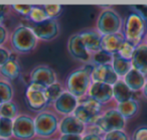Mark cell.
Segmentation results:
<instances>
[{
    "label": "cell",
    "instance_id": "cell-21",
    "mask_svg": "<svg viewBox=\"0 0 147 140\" xmlns=\"http://www.w3.org/2000/svg\"><path fill=\"white\" fill-rule=\"evenodd\" d=\"M0 75L7 81H14L20 76V66L16 59V55L12 53L10 60L0 68Z\"/></svg>",
    "mask_w": 147,
    "mask_h": 140
},
{
    "label": "cell",
    "instance_id": "cell-47",
    "mask_svg": "<svg viewBox=\"0 0 147 140\" xmlns=\"http://www.w3.org/2000/svg\"><path fill=\"white\" fill-rule=\"evenodd\" d=\"M0 119H1V117H0Z\"/></svg>",
    "mask_w": 147,
    "mask_h": 140
},
{
    "label": "cell",
    "instance_id": "cell-36",
    "mask_svg": "<svg viewBox=\"0 0 147 140\" xmlns=\"http://www.w3.org/2000/svg\"><path fill=\"white\" fill-rule=\"evenodd\" d=\"M13 53H11L8 49L4 47H0V68L7 63L10 60Z\"/></svg>",
    "mask_w": 147,
    "mask_h": 140
},
{
    "label": "cell",
    "instance_id": "cell-23",
    "mask_svg": "<svg viewBox=\"0 0 147 140\" xmlns=\"http://www.w3.org/2000/svg\"><path fill=\"white\" fill-rule=\"evenodd\" d=\"M115 108L118 110L119 113L125 119L128 120L135 117L138 114L139 109H140V105H139V102L136 99H131L129 101L123 102V103L116 104V107Z\"/></svg>",
    "mask_w": 147,
    "mask_h": 140
},
{
    "label": "cell",
    "instance_id": "cell-5",
    "mask_svg": "<svg viewBox=\"0 0 147 140\" xmlns=\"http://www.w3.org/2000/svg\"><path fill=\"white\" fill-rule=\"evenodd\" d=\"M34 120L35 134L40 138H51L59 131V120L57 114L49 110L37 113Z\"/></svg>",
    "mask_w": 147,
    "mask_h": 140
},
{
    "label": "cell",
    "instance_id": "cell-7",
    "mask_svg": "<svg viewBox=\"0 0 147 140\" xmlns=\"http://www.w3.org/2000/svg\"><path fill=\"white\" fill-rule=\"evenodd\" d=\"M25 104L30 111L35 113H40L47 110V107L49 106L47 97V88L29 83L25 92Z\"/></svg>",
    "mask_w": 147,
    "mask_h": 140
},
{
    "label": "cell",
    "instance_id": "cell-40",
    "mask_svg": "<svg viewBox=\"0 0 147 140\" xmlns=\"http://www.w3.org/2000/svg\"><path fill=\"white\" fill-rule=\"evenodd\" d=\"M10 6H6V5H0V25L3 24V21H4V17L6 14V10Z\"/></svg>",
    "mask_w": 147,
    "mask_h": 140
},
{
    "label": "cell",
    "instance_id": "cell-25",
    "mask_svg": "<svg viewBox=\"0 0 147 140\" xmlns=\"http://www.w3.org/2000/svg\"><path fill=\"white\" fill-rule=\"evenodd\" d=\"M27 19L30 21L31 24H37V23H41L51 18L47 14L42 5H33Z\"/></svg>",
    "mask_w": 147,
    "mask_h": 140
},
{
    "label": "cell",
    "instance_id": "cell-3",
    "mask_svg": "<svg viewBox=\"0 0 147 140\" xmlns=\"http://www.w3.org/2000/svg\"><path fill=\"white\" fill-rule=\"evenodd\" d=\"M92 83L91 73L83 67L73 71L67 76L65 81V90L79 100H82L88 96Z\"/></svg>",
    "mask_w": 147,
    "mask_h": 140
},
{
    "label": "cell",
    "instance_id": "cell-8",
    "mask_svg": "<svg viewBox=\"0 0 147 140\" xmlns=\"http://www.w3.org/2000/svg\"><path fill=\"white\" fill-rule=\"evenodd\" d=\"M126 121L127 120L119 113L116 108H110L103 112L96 124L106 134L111 131L124 130L126 127Z\"/></svg>",
    "mask_w": 147,
    "mask_h": 140
},
{
    "label": "cell",
    "instance_id": "cell-1",
    "mask_svg": "<svg viewBox=\"0 0 147 140\" xmlns=\"http://www.w3.org/2000/svg\"><path fill=\"white\" fill-rule=\"evenodd\" d=\"M37 37L28 25L19 24L9 34V43L13 51L17 53H28L34 51L37 45Z\"/></svg>",
    "mask_w": 147,
    "mask_h": 140
},
{
    "label": "cell",
    "instance_id": "cell-31",
    "mask_svg": "<svg viewBox=\"0 0 147 140\" xmlns=\"http://www.w3.org/2000/svg\"><path fill=\"white\" fill-rule=\"evenodd\" d=\"M135 49H136V45H134L133 43H129V41H125L124 43L122 45V47H120L118 51V55L121 57L127 60V61H131L134 55Z\"/></svg>",
    "mask_w": 147,
    "mask_h": 140
},
{
    "label": "cell",
    "instance_id": "cell-19",
    "mask_svg": "<svg viewBox=\"0 0 147 140\" xmlns=\"http://www.w3.org/2000/svg\"><path fill=\"white\" fill-rule=\"evenodd\" d=\"M132 68L140 72L144 76H147V45L144 43L137 45L134 55L131 60Z\"/></svg>",
    "mask_w": 147,
    "mask_h": 140
},
{
    "label": "cell",
    "instance_id": "cell-34",
    "mask_svg": "<svg viewBox=\"0 0 147 140\" xmlns=\"http://www.w3.org/2000/svg\"><path fill=\"white\" fill-rule=\"evenodd\" d=\"M131 140H147V125L137 127L133 131Z\"/></svg>",
    "mask_w": 147,
    "mask_h": 140
},
{
    "label": "cell",
    "instance_id": "cell-29",
    "mask_svg": "<svg viewBox=\"0 0 147 140\" xmlns=\"http://www.w3.org/2000/svg\"><path fill=\"white\" fill-rule=\"evenodd\" d=\"M13 137V120L1 118L0 119V138L10 139Z\"/></svg>",
    "mask_w": 147,
    "mask_h": 140
},
{
    "label": "cell",
    "instance_id": "cell-46",
    "mask_svg": "<svg viewBox=\"0 0 147 140\" xmlns=\"http://www.w3.org/2000/svg\"><path fill=\"white\" fill-rule=\"evenodd\" d=\"M36 140H42V139H36Z\"/></svg>",
    "mask_w": 147,
    "mask_h": 140
},
{
    "label": "cell",
    "instance_id": "cell-18",
    "mask_svg": "<svg viewBox=\"0 0 147 140\" xmlns=\"http://www.w3.org/2000/svg\"><path fill=\"white\" fill-rule=\"evenodd\" d=\"M83 43L91 55H95L101 51L102 35L97 30H83L79 32Z\"/></svg>",
    "mask_w": 147,
    "mask_h": 140
},
{
    "label": "cell",
    "instance_id": "cell-42",
    "mask_svg": "<svg viewBox=\"0 0 147 140\" xmlns=\"http://www.w3.org/2000/svg\"><path fill=\"white\" fill-rule=\"evenodd\" d=\"M141 93H142L143 97H144L145 99L147 100V80H146V82H145V85H144V87H143V89H142V91H141Z\"/></svg>",
    "mask_w": 147,
    "mask_h": 140
},
{
    "label": "cell",
    "instance_id": "cell-39",
    "mask_svg": "<svg viewBox=\"0 0 147 140\" xmlns=\"http://www.w3.org/2000/svg\"><path fill=\"white\" fill-rule=\"evenodd\" d=\"M82 135H76V134H61L59 140H82Z\"/></svg>",
    "mask_w": 147,
    "mask_h": 140
},
{
    "label": "cell",
    "instance_id": "cell-17",
    "mask_svg": "<svg viewBox=\"0 0 147 140\" xmlns=\"http://www.w3.org/2000/svg\"><path fill=\"white\" fill-rule=\"evenodd\" d=\"M126 39H125L123 32L103 35L102 41H101V51H105L111 55H114L118 53L119 49L122 47Z\"/></svg>",
    "mask_w": 147,
    "mask_h": 140
},
{
    "label": "cell",
    "instance_id": "cell-32",
    "mask_svg": "<svg viewBox=\"0 0 147 140\" xmlns=\"http://www.w3.org/2000/svg\"><path fill=\"white\" fill-rule=\"evenodd\" d=\"M103 140H131L125 130H116L106 133L103 136Z\"/></svg>",
    "mask_w": 147,
    "mask_h": 140
},
{
    "label": "cell",
    "instance_id": "cell-28",
    "mask_svg": "<svg viewBox=\"0 0 147 140\" xmlns=\"http://www.w3.org/2000/svg\"><path fill=\"white\" fill-rule=\"evenodd\" d=\"M65 88L61 85L59 82H57V83L53 84V85L49 86L47 88V100H49V105L51 104H53L59 97L61 96V94L65 92Z\"/></svg>",
    "mask_w": 147,
    "mask_h": 140
},
{
    "label": "cell",
    "instance_id": "cell-20",
    "mask_svg": "<svg viewBox=\"0 0 147 140\" xmlns=\"http://www.w3.org/2000/svg\"><path fill=\"white\" fill-rule=\"evenodd\" d=\"M122 80L133 93H138V92L142 91L147 79L146 76H144L136 70L132 69Z\"/></svg>",
    "mask_w": 147,
    "mask_h": 140
},
{
    "label": "cell",
    "instance_id": "cell-35",
    "mask_svg": "<svg viewBox=\"0 0 147 140\" xmlns=\"http://www.w3.org/2000/svg\"><path fill=\"white\" fill-rule=\"evenodd\" d=\"M33 5H26V4H15V5H11V8L15 11L16 13L20 14L21 16H24L25 18H27L30 13L31 9H32Z\"/></svg>",
    "mask_w": 147,
    "mask_h": 140
},
{
    "label": "cell",
    "instance_id": "cell-10",
    "mask_svg": "<svg viewBox=\"0 0 147 140\" xmlns=\"http://www.w3.org/2000/svg\"><path fill=\"white\" fill-rule=\"evenodd\" d=\"M29 81L31 84H37L47 88L57 82V73L49 66L38 65L30 72Z\"/></svg>",
    "mask_w": 147,
    "mask_h": 140
},
{
    "label": "cell",
    "instance_id": "cell-16",
    "mask_svg": "<svg viewBox=\"0 0 147 140\" xmlns=\"http://www.w3.org/2000/svg\"><path fill=\"white\" fill-rule=\"evenodd\" d=\"M87 125L71 114L63 117L59 120V132L61 134H76L84 135L86 132Z\"/></svg>",
    "mask_w": 147,
    "mask_h": 140
},
{
    "label": "cell",
    "instance_id": "cell-33",
    "mask_svg": "<svg viewBox=\"0 0 147 140\" xmlns=\"http://www.w3.org/2000/svg\"><path fill=\"white\" fill-rule=\"evenodd\" d=\"M42 6L51 19H55L57 16L61 15V11H63V6L59 4H45Z\"/></svg>",
    "mask_w": 147,
    "mask_h": 140
},
{
    "label": "cell",
    "instance_id": "cell-45",
    "mask_svg": "<svg viewBox=\"0 0 147 140\" xmlns=\"http://www.w3.org/2000/svg\"><path fill=\"white\" fill-rule=\"evenodd\" d=\"M51 140H59V139H51Z\"/></svg>",
    "mask_w": 147,
    "mask_h": 140
},
{
    "label": "cell",
    "instance_id": "cell-6",
    "mask_svg": "<svg viewBox=\"0 0 147 140\" xmlns=\"http://www.w3.org/2000/svg\"><path fill=\"white\" fill-rule=\"evenodd\" d=\"M103 112L104 110L102 104L98 103L91 98L86 97L80 100L78 107L76 108L73 115L88 126L96 123Z\"/></svg>",
    "mask_w": 147,
    "mask_h": 140
},
{
    "label": "cell",
    "instance_id": "cell-22",
    "mask_svg": "<svg viewBox=\"0 0 147 140\" xmlns=\"http://www.w3.org/2000/svg\"><path fill=\"white\" fill-rule=\"evenodd\" d=\"M134 94L135 93H133L129 89V87L124 83L122 79H120L115 85H113V100H115L116 104L135 99Z\"/></svg>",
    "mask_w": 147,
    "mask_h": 140
},
{
    "label": "cell",
    "instance_id": "cell-4",
    "mask_svg": "<svg viewBox=\"0 0 147 140\" xmlns=\"http://www.w3.org/2000/svg\"><path fill=\"white\" fill-rule=\"evenodd\" d=\"M123 19L116 10L112 8H104L97 19L96 29L101 35L113 34L122 32Z\"/></svg>",
    "mask_w": 147,
    "mask_h": 140
},
{
    "label": "cell",
    "instance_id": "cell-11",
    "mask_svg": "<svg viewBox=\"0 0 147 140\" xmlns=\"http://www.w3.org/2000/svg\"><path fill=\"white\" fill-rule=\"evenodd\" d=\"M37 37V39L43 41H49L55 39L59 33V25L57 19H49L41 23L28 25Z\"/></svg>",
    "mask_w": 147,
    "mask_h": 140
},
{
    "label": "cell",
    "instance_id": "cell-13",
    "mask_svg": "<svg viewBox=\"0 0 147 140\" xmlns=\"http://www.w3.org/2000/svg\"><path fill=\"white\" fill-rule=\"evenodd\" d=\"M92 82L96 83H104L107 85L113 86L120 80L113 69L111 64L101 66H95L92 74H91Z\"/></svg>",
    "mask_w": 147,
    "mask_h": 140
},
{
    "label": "cell",
    "instance_id": "cell-30",
    "mask_svg": "<svg viewBox=\"0 0 147 140\" xmlns=\"http://www.w3.org/2000/svg\"><path fill=\"white\" fill-rule=\"evenodd\" d=\"M113 55H109V53H105L103 51H98L97 53L92 55V61L91 64L94 66H101V65H107V64L112 63Z\"/></svg>",
    "mask_w": 147,
    "mask_h": 140
},
{
    "label": "cell",
    "instance_id": "cell-24",
    "mask_svg": "<svg viewBox=\"0 0 147 140\" xmlns=\"http://www.w3.org/2000/svg\"><path fill=\"white\" fill-rule=\"evenodd\" d=\"M111 65H112L115 73L117 74V76H118L120 79H123V78L133 69L131 61H127V60L123 59L118 53L113 55Z\"/></svg>",
    "mask_w": 147,
    "mask_h": 140
},
{
    "label": "cell",
    "instance_id": "cell-2",
    "mask_svg": "<svg viewBox=\"0 0 147 140\" xmlns=\"http://www.w3.org/2000/svg\"><path fill=\"white\" fill-rule=\"evenodd\" d=\"M122 32L127 41L137 47L144 41L147 33V21L138 13L132 11L125 18Z\"/></svg>",
    "mask_w": 147,
    "mask_h": 140
},
{
    "label": "cell",
    "instance_id": "cell-44",
    "mask_svg": "<svg viewBox=\"0 0 147 140\" xmlns=\"http://www.w3.org/2000/svg\"><path fill=\"white\" fill-rule=\"evenodd\" d=\"M0 140H9V139H3V138H0Z\"/></svg>",
    "mask_w": 147,
    "mask_h": 140
},
{
    "label": "cell",
    "instance_id": "cell-9",
    "mask_svg": "<svg viewBox=\"0 0 147 140\" xmlns=\"http://www.w3.org/2000/svg\"><path fill=\"white\" fill-rule=\"evenodd\" d=\"M35 134L34 120L26 114H19L13 120V137L18 140H30Z\"/></svg>",
    "mask_w": 147,
    "mask_h": 140
},
{
    "label": "cell",
    "instance_id": "cell-38",
    "mask_svg": "<svg viewBox=\"0 0 147 140\" xmlns=\"http://www.w3.org/2000/svg\"><path fill=\"white\" fill-rule=\"evenodd\" d=\"M132 9H134V12L138 13L147 21V5H136V6H132Z\"/></svg>",
    "mask_w": 147,
    "mask_h": 140
},
{
    "label": "cell",
    "instance_id": "cell-14",
    "mask_svg": "<svg viewBox=\"0 0 147 140\" xmlns=\"http://www.w3.org/2000/svg\"><path fill=\"white\" fill-rule=\"evenodd\" d=\"M80 100L71 95L69 92L65 90L61 96L53 104V110L59 115H63V117L67 115H71L75 112L76 108L78 107Z\"/></svg>",
    "mask_w": 147,
    "mask_h": 140
},
{
    "label": "cell",
    "instance_id": "cell-41",
    "mask_svg": "<svg viewBox=\"0 0 147 140\" xmlns=\"http://www.w3.org/2000/svg\"><path fill=\"white\" fill-rule=\"evenodd\" d=\"M82 140H103V136L95 135V134H87L83 135Z\"/></svg>",
    "mask_w": 147,
    "mask_h": 140
},
{
    "label": "cell",
    "instance_id": "cell-26",
    "mask_svg": "<svg viewBox=\"0 0 147 140\" xmlns=\"http://www.w3.org/2000/svg\"><path fill=\"white\" fill-rule=\"evenodd\" d=\"M18 115V106L13 101L6 102L0 105V117L1 118L14 120Z\"/></svg>",
    "mask_w": 147,
    "mask_h": 140
},
{
    "label": "cell",
    "instance_id": "cell-43",
    "mask_svg": "<svg viewBox=\"0 0 147 140\" xmlns=\"http://www.w3.org/2000/svg\"><path fill=\"white\" fill-rule=\"evenodd\" d=\"M143 43L147 45V33H146V35H145V39H144V41H143Z\"/></svg>",
    "mask_w": 147,
    "mask_h": 140
},
{
    "label": "cell",
    "instance_id": "cell-37",
    "mask_svg": "<svg viewBox=\"0 0 147 140\" xmlns=\"http://www.w3.org/2000/svg\"><path fill=\"white\" fill-rule=\"evenodd\" d=\"M9 39L8 30L4 27V25H0V47H3L5 43Z\"/></svg>",
    "mask_w": 147,
    "mask_h": 140
},
{
    "label": "cell",
    "instance_id": "cell-27",
    "mask_svg": "<svg viewBox=\"0 0 147 140\" xmlns=\"http://www.w3.org/2000/svg\"><path fill=\"white\" fill-rule=\"evenodd\" d=\"M13 95L14 92L10 82L5 79H0V105L12 101Z\"/></svg>",
    "mask_w": 147,
    "mask_h": 140
},
{
    "label": "cell",
    "instance_id": "cell-15",
    "mask_svg": "<svg viewBox=\"0 0 147 140\" xmlns=\"http://www.w3.org/2000/svg\"><path fill=\"white\" fill-rule=\"evenodd\" d=\"M87 97L95 100L104 106L113 100V86L93 82L89 89Z\"/></svg>",
    "mask_w": 147,
    "mask_h": 140
},
{
    "label": "cell",
    "instance_id": "cell-12",
    "mask_svg": "<svg viewBox=\"0 0 147 140\" xmlns=\"http://www.w3.org/2000/svg\"><path fill=\"white\" fill-rule=\"evenodd\" d=\"M67 51L77 61H80L82 63L90 64L92 61V55L87 51L86 47L83 43L80 35L78 33L71 35L67 41Z\"/></svg>",
    "mask_w": 147,
    "mask_h": 140
}]
</instances>
